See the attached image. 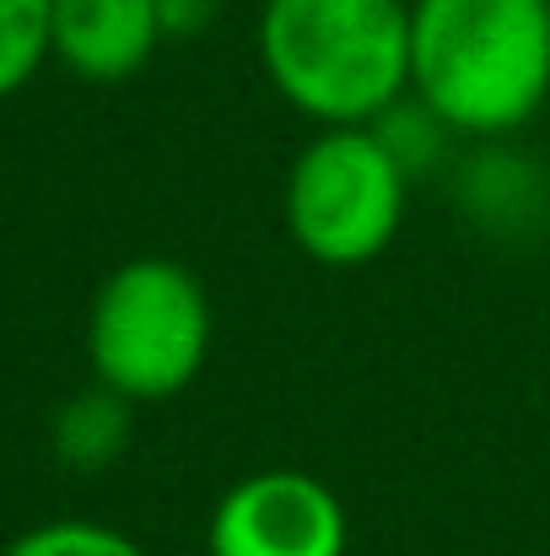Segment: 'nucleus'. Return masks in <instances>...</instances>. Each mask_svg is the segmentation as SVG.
<instances>
[{
	"mask_svg": "<svg viewBox=\"0 0 550 556\" xmlns=\"http://www.w3.org/2000/svg\"><path fill=\"white\" fill-rule=\"evenodd\" d=\"M410 98L459 141H508L550 109V0H410Z\"/></svg>",
	"mask_w": 550,
	"mask_h": 556,
	"instance_id": "f257e3e1",
	"label": "nucleus"
},
{
	"mask_svg": "<svg viewBox=\"0 0 550 556\" xmlns=\"http://www.w3.org/2000/svg\"><path fill=\"white\" fill-rule=\"evenodd\" d=\"M254 49L314 125H372L410 98V0H265Z\"/></svg>",
	"mask_w": 550,
	"mask_h": 556,
	"instance_id": "f03ea898",
	"label": "nucleus"
},
{
	"mask_svg": "<svg viewBox=\"0 0 550 556\" xmlns=\"http://www.w3.org/2000/svg\"><path fill=\"white\" fill-rule=\"evenodd\" d=\"M81 346L92 378L130 405L179 400L216 346L210 292L183 260L136 254L98 281Z\"/></svg>",
	"mask_w": 550,
	"mask_h": 556,
	"instance_id": "7ed1b4c3",
	"label": "nucleus"
},
{
	"mask_svg": "<svg viewBox=\"0 0 550 556\" xmlns=\"http://www.w3.org/2000/svg\"><path fill=\"white\" fill-rule=\"evenodd\" d=\"M410 168L378 125H319L281 185V222L303 260L362 270L383 260L410 211Z\"/></svg>",
	"mask_w": 550,
	"mask_h": 556,
	"instance_id": "20e7f679",
	"label": "nucleus"
},
{
	"mask_svg": "<svg viewBox=\"0 0 550 556\" xmlns=\"http://www.w3.org/2000/svg\"><path fill=\"white\" fill-rule=\"evenodd\" d=\"M351 514L341 492L297 465H265L238 476L210 519L205 556H346Z\"/></svg>",
	"mask_w": 550,
	"mask_h": 556,
	"instance_id": "39448f33",
	"label": "nucleus"
},
{
	"mask_svg": "<svg viewBox=\"0 0 550 556\" xmlns=\"http://www.w3.org/2000/svg\"><path fill=\"white\" fill-rule=\"evenodd\" d=\"M54 65L87 87L136 81L168 43L157 0H54Z\"/></svg>",
	"mask_w": 550,
	"mask_h": 556,
	"instance_id": "423d86ee",
	"label": "nucleus"
},
{
	"mask_svg": "<svg viewBox=\"0 0 550 556\" xmlns=\"http://www.w3.org/2000/svg\"><path fill=\"white\" fill-rule=\"evenodd\" d=\"M136 432V405L114 394L108 383L92 378V389H76L54 416H49V448L65 470L76 476H103L125 459Z\"/></svg>",
	"mask_w": 550,
	"mask_h": 556,
	"instance_id": "0eeeda50",
	"label": "nucleus"
},
{
	"mask_svg": "<svg viewBox=\"0 0 550 556\" xmlns=\"http://www.w3.org/2000/svg\"><path fill=\"white\" fill-rule=\"evenodd\" d=\"M54 0H0V103L54 60Z\"/></svg>",
	"mask_w": 550,
	"mask_h": 556,
	"instance_id": "6e6552de",
	"label": "nucleus"
},
{
	"mask_svg": "<svg viewBox=\"0 0 550 556\" xmlns=\"http://www.w3.org/2000/svg\"><path fill=\"white\" fill-rule=\"evenodd\" d=\"M0 556H146V546L98 519H43L22 530Z\"/></svg>",
	"mask_w": 550,
	"mask_h": 556,
	"instance_id": "1a4fd4ad",
	"label": "nucleus"
},
{
	"mask_svg": "<svg viewBox=\"0 0 550 556\" xmlns=\"http://www.w3.org/2000/svg\"><path fill=\"white\" fill-rule=\"evenodd\" d=\"M163 11V27H168V43L174 38H194L216 22V0H157Z\"/></svg>",
	"mask_w": 550,
	"mask_h": 556,
	"instance_id": "9d476101",
	"label": "nucleus"
}]
</instances>
